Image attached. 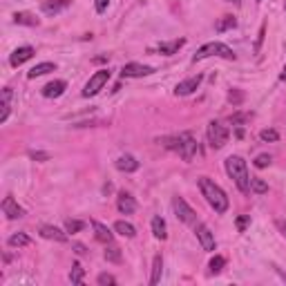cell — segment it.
Returning a JSON list of instances; mask_svg holds the SVG:
<instances>
[{
    "label": "cell",
    "instance_id": "cell-11",
    "mask_svg": "<svg viewBox=\"0 0 286 286\" xmlns=\"http://www.w3.org/2000/svg\"><path fill=\"white\" fill-rule=\"evenodd\" d=\"M40 237L45 239H52V242H67V230H61V228L56 226H49V223H45V226H40Z\"/></svg>",
    "mask_w": 286,
    "mask_h": 286
},
{
    "label": "cell",
    "instance_id": "cell-34",
    "mask_svg": "<svg viewBox=\"0 0 286 286\" xmlns=\"http://www.w3.org/2000/svg\"><path fill=\"white\" fill-rule=\"evenodd\" d=\"M96 282H98V284H101V286H107V284H117V280H114V275H110V273H101V275H98L96 277Z\"/></svg>",
    "mask_w": 286,
    "mask_h": 286
},
{
    "label": "cell",
    "instance_id": "cell-26",
    "mask_svg": "<svg viewBox=\"0 0 286 286\" xmlns=\"http://www.w3.org/2000/svg\"><path fill=\"white\" fill-rule=\"evenodd\" d=\"M114 230H117L119 235H123V237H127V239H132L136 235V228L127 222H117L114 223Z\"/></svg>",
    "mask_w": 286,
    "mask_h": 286
},
{
    "label": "cell",
    "instance_id": "cell-41",
    "mask_svg": "<svg viewBox=\"0 0 286 286\" xmlns=\"http://www.w3.org/2000/svg\"><path fill=\"white\" fill-rule=\"evenodd\" d=\"M74 251H76V255H88V248L83 244H74Z\"/></svg>",
    "mask_w": 286,
    "mask_h": 286
},
{
    "label": "cell",
    "instance_id": "cell-32",
    "mask_svg": "<svg viewBox=\"0 0 286 286\" xmlns=\"http://www.w3.org/2000/svg\"><path fill=\"white\" fill-rule=\"evenodd\" d=\"M259 139H262L264 143H273V141L280 139V134H277V130H271V127H266V130L259 132Z\"/></svg>",
    "mask_w": 286,
    "mask_h": 286
},
{
    "label": "cell",
    "instance_id": "cell-36",
    "mask_svg": "<svg viewBox=\"0 0 286 286\" xmlns=\"http://www.w3.org/2000/svg\"><path fill=\"white\" fill-rule=\"evenodd\" d=\"M248 119H251V114H233V117H230V123H233V126H242Z\"/></svg>",
    "mask_w": 286,
    "mask_h": 286
},
{
    "label": "cell",
    "instance_id": "cell-40",
    "mask_svg": "<svg viewBox=\"0 0 286 286\" xmlns=\"http://www.w3.org/2000/svg\"><path fill=\"white\" fill-rule=\"evenodd\" d=\"M110 5V0H94V7H96V14H103Z\"/></svg>",
    "mask_w": 286,
    "mask_h": 286
},
{
    "label": "cell",
    "instance_id": "cell-7",
    "mask_svg": "<svg viewBox=\"0 0 286 286\" xmlns=\"http://www.w3.org/2000/svg\"><path fill=\"white\" fill-rule=\"evenodd\" d=\"M172 208H175V215H177V219H179V222L190 223V226H194V223H197V215H194V210L186 204L184 197H175V199H172Z\"/></svg>",
    "mask_w": 286,
    "mask_h": 286
},
{
    "label": "cell",
    "instance_id": "cell-4",
    "mask_svg": "<svg viewBox=\"0 0 286 286\" xmlns=\"http://www.w3.org/2000/svg\"><path fill=\"white\" fill-rule=\"evenodd\" d=\"M208 56H219V59H226V61H235V59H237V56H235V52L228 47V45H223V43H208V45H204V47H201L192 56V63L204 61V59H208Z\"/></svg>",
    "mask_w": 286,
    "mask_h": 286
},
{
    "label": "cell",
    "instance_id": "cell-44",
    "mask_svg": "<svg viewBox=\"0 0 286 286\" xmlns=\"http://www.w3.org/2000/svg\"><path fill=\"white\" fill-rule=\"evenodd\" d=\"M280 228H282V233H284V237H286V222H282Z\"/></svg>",
    "mask_w": 286,
    "mask_h": 286
},
{
    "label": "cell",
    "instance_id": "cell-24",
    "mask_svg": "<svg viewBox=\"0 0 286 286\" xmlns=\"http://www.w3.org/2000/svg\"><path fill=\"white\" fill-rule=\"evenodd\" d=\"M152 235L157 239H165L168 237V230H165V222L161 217H152Z\"/></svg>",
    "mask_w": 286,
    "mask_h": 286
},
{
    "label": "cell",
    "instance_id": "cell-45",
    "mask_svg": "<svg viewBox=\"0 0 286 286\" xmlns=\"http://www.w3.org/2000/svg\"><path fill=\"white\" fill-rule=\"evenodd\" d=\"M230 2H239V0H230Z\"/></svg>",
    "mask_w": 286,
    "mask_h": 286
},
{
    "label": "cell",
    "instance_id": "cell-13",
    "mask_svg": "<svg viewBox=\"0 0 286 286\" xmlns=\"http://www.w3.org/2000/svg\"><path fill=\"white\" fill-rule=\"evenodd\" d=\"M69 2H72V0H45L43 5H40V11H43L45 16H56L63 9H67Z\"/></svg>",
    "mask_w": 286,
    "mask_h": 286
},
{
    "label": "cell",
    "instance_id": "cell-43",
    "mask_svg": "<svg viewBox=\"0 0 286 286\" xmlns=\"http://www.w3.org/2000/svg\"><path fill=\"white\" fill-rule=\"evenodd\" d=\"M280 81H286V65H284V69H282V74H280Z\"/></svg>",
    "mask_w": 286,
    "mask_h": 286
},
{
    "label": "cell",
    "instance_id": "cell-42",
    "mask_svg": "<svg viewBox=\"0 0 286 286\" xmlns=\"http://www.w3.org/2000/svg\"><path fill=\"white\" fill-rule=\"evenodd\" d=\"M264 32H266V27L262 25V30H259V38H257V52H259V47H262V40H264Z\"/></svg>",
    "mask_w": 286,
    "mask_h": 286
},
{
    "label": "cell",
    "instance_id": "cell-16",
    "mask_svg": "<svg viewBox=\"0 0 286 286\" xmlns=\"http://www.w3.org/2000/svg\"><path fill=\"white\" fill-rule=\"evenodd\" d=\"M32 56H34V47H30V45H25V47H18L14 54H11V67H18V65H23L25 61H30Z\"/></svg>",
    "mask_w": 286,
    "mask_h": 286
},
{
    "label": "cell",
    "instance_id": "cell-3",
    "mask_svg": "<svg viewBox=\"0 0 286 286\" xmlns=\"http://www.w3.org/2000/svg\"><path fill=\"white\" fill-rule=\"evenodd\" d=\"M163 146L170 148V150H177L184 161H192L194 155H197V141L192 139V134H190V132H181L179 136L163 139Z\"/></svg>",
    "mask_w": 286,
    "mask_h": 286
},
{
    "label": "cell",
    "instance_id": "cell-30",
    "mask_svg": "<svg viewBox=\"0 0 286 286\" xmlns=\"http://www.w3.org/2000/svg\"><path fill=\"white\" fill-rule=\"evenodd\" d=\"M223 264H226V259H223L222 255H215L213 259H210V264H208V266H210V273H213V275H215V273H222Z\"/></svg>",
    "mask_w": 286,
    "mask_h": 286
},
{
    "label": "cell",
    "instance_id": "cell-37",
    "mask_svg": "<svg viewBox=\"0 0 286 286\" xmlns=\"http://www.w3.org/2000/svg\"><path fill=\"white\" fill-rule=\"evenodd\" d=\"M248 223H251V217H248V215H242V217H237V228H239V233H244V230H246Z\"/></svg>",
    "mask_w": 286,
    "mask_h": 286
},
{
    "label": "cell",
    "instance_id": "cell-22",
    "mask_svg": "<svg viewBox=\"0 0 286 286\" xmlns=\"http://www.w3.org/2000/svg\"><path fill=\"white\" fill-rule=\"evenodd\" d=\"M161 275H163V257L161 255H155L152 259V277H150V284H159L161 282Z\"/></svg>",
    "mask_w": 286,
    "mask_h": 286
},
{
    "label": "cell",
    "instance_id": "cell-27",
    "mask_svg": "<svg viewBox=\"0 0 286 286\" xmlns=\"http://www.w3.org/2000/svg\"><path fill=\"white\" fill-rule=\"evenodd\" d=\"M7 244H9L11 248H20V246H30L32 239L27 237L25 233H16V235H11V237L7 239Z\"/></svg>",
    "mask_w": 286,
    "mask_h": 286
},
{
    "label": "cell",
    "instance_id": "cell-35",
    "mask_svg": "<svg viewBox=\"0 0 286 286\" xmlns=\"http://www.w3.org/2000/svg\"><path fill=\"white\" fill-rule=\"evenodd\" d=\"M228 101L233 103V105H239V103L244 101V94H242V92H237V90H233V92L228 94Z\"/></svg>",
    "mask_w": 286,
    "mask_h": 286
},
{
    "label": "cell",
    "instance_id": "cell-28",
    "mask_svg": "<svg viewBox=\"0 0 286 286\" xmlns=\"http://www.w3.org/2000/svg\"><path fill=\"white\" fill-rule=\"evenodd\" d=\"M251 190L255 194H266L268 192V184L264 179H259V177H251Z\"/></svg>",
    "mask_w": 286,
    "mask_h": 286
},
{
    "label": "cell",
    "instance_id": "cell-12",
    "mask_svg": "<svg viewBox=\"0 0 286 286\" xmlns=\"http://www.w3.org/2000/svg\"><path fill=\"white\" fill-rule=\"evenodd\" d=\"M2 213L7 215V219H20L25 215V210L16 204V199L11 197V194H7V197L2 199Z\"/></svg>",
    "mask_w": 286,
    "mask_h": 286
},
{
    "label": "cell",
    "instance_id": "cell-33",
    "mask_svg": "<svg viewBox=\"0 0 286 286\" xmlns=\"http://www.w3.org/2000/svg\"><path fill=\"white\" fill-rule=\"evenodd\" d=\"M271 161H273V157L266 155V152H264V155H257L255 157V168L264 170V168H268V165H271Z\"/></svg>",
    "mask_w": 286,
    "mask_h": 286
},
{
    "label": "cell",
    "instance_id": "cell-31",
    "mask_svg": "<svg viewBox=\"0 0 286 286\" xmlns=\"http://www.w3.org/2000/svg\"><path fill=\"white\" fill-rule=\"evenodd\" d=\"M83 228H85V223L78 222V219H67V222H65V230H67V233H81Z\"/></svg>",
    "mask_w": 286,
    "mask_h": 286
},
{
    "label": "cell",
    "instance_id": "cell-2",
    "mask_svg": "<svg viewBox=\"0 0 286 286\" xmlns=\"http://www.w3.org/2000/svg\"><path fill=\"white\" fill-rule=\"evenodd\" d=\"M226 172L228 177L235 181V186L239 188L242 194H248L251 192V177H248V168H246V161L242 157L233 155L226 159Z\"/></svg>",
    "mask_w": 286,
    "mask_h": 286
},
{
    "label": "cell",
    "instance_id": "cell-20",
    "mask_svg": "<svg viewBox=\"0 0 286 286\" xmlns=\"http://www.w3.org/2000/svg\"><path fill=\"white\" fill-rule=\"evenodd\" d=\"M186 45L184 38H177V40H170V43H161L159 45V52L163 54V56H172V54H177L181 47Z\"/></svg>",
    "mask_w": 286,
    "mask_h": 286
},
{
    "label": "cell",
    "instance_id": "cell-9",
    "mask_svg": "<svg viewBox=\"0 0 286 286\" xmlns=\"http://www.w3.org/2000/svg\"><path fill=\"white\" fill-rule=\"evenodd\" d=\"M155 74V67L150 65H141V63H127L121 67V76L123 78H143V76H150Z\"/></svg>",
    "mask_w": 286,
    "mask_h": 286
},
{
    "label": "cell",
    "instance_id": "cell-6",
    "mask_svg": "<svg viewBox=\"0 0 286 286\" xmlns=\"http://www.w3.org/2000/svg\"><path fill=\"white\" fill-rule=\"evenodd\" d=\"M107 81H110V72H107V69H98V72H94L92 76H90V81L85 83V88H83V96L85 98L96 96V94L107 85Z\"/></svg>",
    "mask_w": 286,
    "mask_h": 286
},
{
    "label": "cell",
    "instance_id": "cell-14",
    "mask_svg": "<svg viewBox=\"0 0 286 286\" xmlns=\"http://www.w3.org/2000/svg\"><path fill=\"white\" fill-rule=\"evenodd\" d=\"M117 208L121 215H132L136 210V201L130 192H119L117 197Z\"/></svg>",
    "mask_w": 286,
    "mask_h": 286
},
{
    "label": "cell",
    "instance_id": "cell-46",
    "mask_svg": "<svg viewBox=\"0 0 286 286\" xmlns=\"http://www.w3.org/2000/svg\"><path fill=\"white\" fill-rule=\"evenodd\" d=\"M257 2H262V0H257Z\"/></svg>",
    "mask_w": 286,
    "mask_h": 286
},
{
    "label": "cell",
    "instance_id": "cell-29",
    "mask_svg": "<svg viewBox=\"0 0 286 286\" xmlns=\"http://www.w3.org/2000/svg\"><path fill=\"white\" fill-rule=\"evenodd\" d=\"M83 275H85V268H83L81 264H74L72 271H69V282H72V284H81Z\"/></svg>",
    "mask_w": 286,
    "mask_h": 286
},
{
    "label": "cell",
    "instance_id": "cell-15",
    "mask_svg": "<svg viewBox=\"0 0 286 286\" xmlns=\"http://www.w3.org/2000/svg\"><path fill=\"white\" fill-rule=\"evenodd\" d=\"M65 88H67V83L65 81H52L40 90V94H43L45 98H59V96H63Z\"/></svg>",
    "mask_w": 286,
    "mask_h": 286
},
{
    "label": "cell",
    "instance_id": "cell-17",
    "mask_svg": "<svg viewBox=\"0 0 286 286\" xmlns=\"http://www.w3.org/2000/svg\"><path fill=\"white\" fill-rule=\"evenodd\" d=\"M92 228H94V237L98 239L101 244H112V239H114V235H112V230L107 226H103L101 222H92Z\"/></svg>",
    "mask_w": 286,
    "mask_h": 286
},
{
    "label": "cell",
    "instance_id": "cell-38",
    "mask_svg": "<svg viewBox=\"0 0 286 286\" xmlns=\"http://www.w3.org/2000/svg\"><path fill=\"white\" fill-rule=\"evenodd\" d=\"M9 107H11V103L2 101V112H0V123H5V121H7V117H9Z\"/></svg>",
    "mask_w": 286,
    "mask_h": 286
},
{
    "label": "cell",
    "instance_id": "cell-1",
    "mask_svg": "<svg viewBox=\"0 0 286 286\" xmlns=\"http://www.w3.org/2000/svg\"><path fill=\"white\" fill-rule=\"evenodd\" d=\"M199 190H201V194L206 197L208 206L217 215H223L228 210V197H226V192H223V190L219 188L213 179H208V177H199Z\"/></svg>",
    "mask_w": 286,
    "mask_h": 286
},
{
    "label": "cell",
    "instance_id": "cell-18",
    "mask_svg": "<svg viewBox=\"0 0 286 286\" xmlns=\"http://www.w3.org/2000/svg\"><path fill=\"white\" fill-rule=\"evenodd\" d=\"M117 168L121 170V172H136V170H139V161L132 155H123L117 159Z\"/></svg>",
    "mask_w": 286,
    "mask_h": 286
},
{
    "label": "cell",
    "instance_id": "cell-5",
    "mask_svg": "<svg viewBox=\"0 0 286 286\" xmlns=\"http://www.w3.org/2000/svg\"><path fill=\"white\" fill-rule=\"evenodd\" d=\"M228 136H230V132H228L226 126H222L219 121L208 123V143H210L213 150H222V148L228 143Z\"/></svg>",
    "mask_w": 286,
    "mask_h": 286
},
{
    "label": "cell",
    "instance_id": "cell-21",
    "mask_svg": "<svg viewBox=\"0 0 286 286\" xmlns=\"http://www.w3.org/2000/svg\"><path fill=\"white\" fill-rule=\"evenodd\" d=\"M56 69V65L54 63H38V65H34V67L27 72V78H38V76H45V74H49V72H54Z\"/></svg>",
    "mask_w": 286,
    "mask_h": 286
},
{
    "label": "cell",
    "instance_id": "cell-19",
    "mask_svg": "<svg viewBox=\"0 0 286 286\" xmlns=\"http://www.w3.org/2000/svg\"><path fill=\"white\" fill-rule=\"evenodd\" d=\"M103 257H105L107 262H112V264H121L123 262L121 248L114 246V244H105V253H103Z\"/></svg>",
    "mask_w": 286,
    "mask_h": 286
},
{
    "label": "cell",
    "instance_id": "cell-23",
    "mask_svg": "<svg viewBox=\"0 0 286 286\" xmlns=\"http://www.w3.org/2000/svg\"><path fill=\"white\" fill-rule=\"evenodd\" d=\"M14 23L16 25H27V27H38L40 20L36 18V16L27 14V11H18V14H14Z\"/></svg>",
    "mask_w": 286,
    "mask_h": 286
},
{
    "label": "cell",
    "instance_id": "cell-25",
    "mask_svg": "<svg viewBox=\"0 0 286 286\" xmlns=\"http://www.w3.org/2000/svg\"><path fill=\"white\" fill-rule=\"evenodd\" d=\"M233 27H237V20L233 18V16H223V18H219L217 23H215V32H228V30H233Z\"/></svg>",
    "mask_w": 286,
    "mask_h": 286
},
{
    "label": "cell",
    "instance_id": "cell-8",
    "mask_svg": "<svg viewBox=\"0 0 286 286\" xmlns=\"http://www.w3.org/2000/svg\"><path fill=\"white\" fill-rule=\"evenodd\" d=\"M194 235H197V239H199V244H201V248H204V251H208V253H215V251H217V242H215V235L210 233V228L206 226V223H201V222L194 223Z\"/></svg>",
    "mask_w": 286,
    "mask_h": 286
},
{
    "label": "cell",
    "instance_id": "cell-39",
    "mask_svg": "<svg viewBox=\"0 0 286 286\" xmlns=\"http://www.w3.org/2000/svg\"><path fill=\"white\" fill-rule=\"evenodd\" d=\"M30 157H32L34 161H49V155H47V152H36V150H32Z\"/></svg>",
    "mask_w": 286,
    "mask_h": 286
},
{
    "label": "cell",
    "instance_id": "cell-10",
    "mask_svg": "<svg viewBox=\"0 0 286 286\" xmlns=\"http://www.w3.org/2000/svg\"><path fill=\"white\" fill-rule=\"evenodd\" d=\"M201 81H204V76H201V74H197V76H190V78H186V81L177 83L175 94H177V96H188V94H192L194 90H197L199 85H201Z\"/></svg>",
    "mask_w": 286,
    "mask_h": 286
}]
</instances>
